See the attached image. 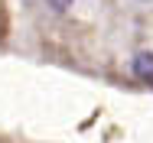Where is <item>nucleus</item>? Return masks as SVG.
Here are the masks:
<instances>
[{
    "mask_svg": "<svg viewBox=\"0 0 153 143\" xmlns=\"http://www.w3.org/2000/svg\"><path fill=\"white\" fill-rule=\"evenodd\" d=\"M130 72H134V78L153 85V52L150 49H143V52H137V56L130 59Z\"/></svg>",
    "mask_w": 153,
    "mask_h": 143,
    "instance_id": "obj_1",
    "label": "nucleus"
},
{
    "mask_svg": "<svg viewBox=\"0 0 153 143\" xmlns=\"http://www.w3.org/2000/svg\"><path fill=\"white\" fill-rule=\"evenodd\" d=\"M56 13H65V10H72V0H46Z\"/></svg>",
    "mask_w": 153,
    "mask_h": 143,
    "instance_id": "obj_2",
    "label": "nucleus"
}]
</instances>
